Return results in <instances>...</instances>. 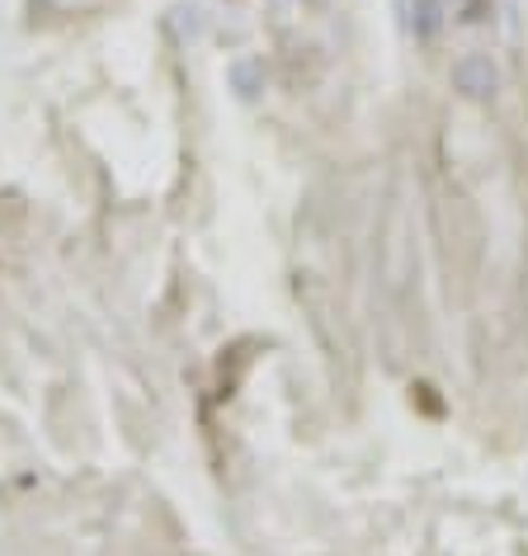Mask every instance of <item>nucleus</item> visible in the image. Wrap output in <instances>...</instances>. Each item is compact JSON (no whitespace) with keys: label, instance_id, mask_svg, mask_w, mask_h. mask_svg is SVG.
<instances>
[{"label":"nucleus","instance_id":"nucleus-1","mask_svg":"<svg viewBox=\"0 0 528 556\" xmlns=\"http://www.w3.org/2000/svg\"><path fill=\"white\" fill-rule=\"evenodd\" d=\"M449 80H453V90L463 94V100L481 104V100H495V94H500V80H505V76H500V66H495L491 58H481V52H467V58L453 62Z\"/></svg>","mask_w":528,"mask_h":556},{"label":"nucleus","instance_id":"nucleus-2","mask_svg":"<svg viewBox=\"0 0 528 556\" xmlns=\"http://www.w3.org/2000/svg\"><path fill=\"white\" fill-rule=\"evenodd\" d=\"M411 24L420 38H435L439 29V0H411Z\"/></svg>","mask_w":528,"mask_h":556},{"label":"nucleus","instance_id":"nucleus-3","mask_svg":"<svg viewBox=\"0 0 528 556\" xmlns=\"http://www.w3.org/2000/svg\"><path fill=\"white\" fill-rule=\"evenodd\" d=\"M449 5H453V15L463 20V24H477V20L491 15V5H495V0H449Z\"/></svg>","mask_w":528,"mask_h":556}]
</instances>
